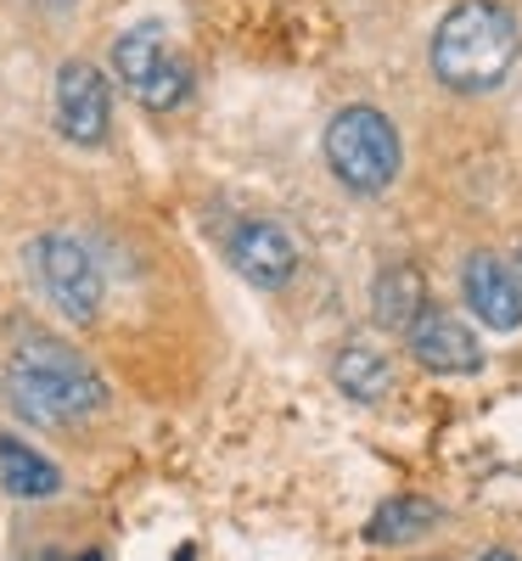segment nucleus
I'll return each instance as SVG.
<instances>
[{
    "label": "nucleus",
    "mask_w": 522,
    "mask_h": 561,
    "mask_svg": "<svg viewBox=\"0 0 522 561\" xmlns=\"http://www.w3.org/2000/svg\"><path fill=\"white\" fill-rule=\"evenodd\" d=\"M478 561H522V556H511V550H484Z\"/></svg>",
    "instance_id": "4468645a"
},
{
    "label": "nucleus",
    "mask_w": 522,
    "mask_h": 561,
    "mask_svg": "<svg viewBox=\"0 0 522 561\" xmlns=\"http://www.w3.org/2000/svg\"><path fill=\"white\" fill-rule=\"evenodd\" d=\"M29 270H34V287L45 293V304H57L63 320L73 325H90L102 314V298H107V280H102V264L79 237L68 230H45V237L29 242Z\"/></svg>",
    "instance_id": "20e7f679"
},
{
    "label": "nucleus",
    "mask_w": 522,
    "mask_h": 561,
    "mask_svg": "<svg viewBox=\"0 0 522 561\" xmlns=\"http://www.w3.org/2000/svg\"><path fill=\"white\" fill-rule=\"evenodd\" d=\"M405 343H410V359H416L421 370H433V377H472V370H484L478 337H472L455 314H444V309H433V304L410 320Z\"/></svg>",
    "instance_id": "6e6552de"
},
{
    "label": "nucleus",
    "mask_w": 522,
    "mask_h": 561,
    "mask_svg": "<svg viewBox=\"0 0 522 561\" xmlns=\"http://www.w3.org/2000/svg\"><path fill=\"white\" fill-rule=\"evenodd\" d=\"M326 163L354 197H383L388 185L399 180V163H405L394 118L365 107V102L343 107L338 118L326 124Z\"/></svg>",
    "instance_id": "7ed1b4c3"
},
{
    "label": "nucleus",
    "mask_w": 522,
    "mask_h": 561,
    "mask_svg": "<svg viewBox=\"0 0 522 561\" xmlns=\"http://www.w3.org/2000/svg\"><path fill=\"white\" fill-rule=\"evenodd\" d=\"M113 73L147 113H174L192 96V62H185L158 28H129L113 39Z\"/></svg>",
    "instance_id": "39448f33"
},
{
    "label": "nucleus",
    "mask_w": 522,
    "mask_h": 561,
    "mask_svg": "<svg viewBox=\"0 0 522 561\" xmlns=\"http://www.w3.org/2000/svg\"><path fill=\"white\" fill-rule=\"evenodd\" d=\"M522 57V23L511 7L500 0H461L450 7L433 28V45H427V62H433V79L455 96H489L511 79Z\"/></svg>",
    "instance_id": "f03ea898"
},
{
    "label": "nucleus",
    "mask_w": 522,
    "mask_h": 561,
    "mask_svg": "<svg viewBox=\"0 0 522 561\" xmlns=\"http://www.w3.org/2000/svg\"><path fill=\"white\" fill-rule=\"evenodd\" d=\"M73 561H102V550H84V556H73Z\"/></svg>",
    "instance_id": "2eb2a0df"
},
{
    "label": "nucleus",
    "mask_w": 522,
    "mask_h": 561,
    "mask_svg": "<svg viewBox=\"0 0 522 561\" xmlns=\"http://www.w3.org/2000/svg\"><path fill=\"white\" fill-rule=\"evenodd\" d=\"M461 298L466 309L478 314L489 332H517L522 325V280L506 259L495 253H472L466 270H461Z\"/></svg>",
    "instance_id": "1a4fd4ad"
},
{
    "label": "nucleus",
    "mask_w": 522,
    "mask_h": 561,
    "mask_svg": "<svg viewBox=\"0 0 522 561\" xmlns=\"http://www.w3.org/2000/svg\"><path fill=\"white\" fill-rule=\"evenodd\" d=\"M433 528H439V505H433V500L394 494V500L371 517V545H410V539L433 534Z\"/></svg>",
    "instance_id": "ddd939ff"
},
{
    "label": "nucleus",
    "mask_w": 522,
    "mask_h": 561,
    "mask_svg": "<svg viewBox=\"0 0 522 561\" xmlns=\"http://www.w3.org/2000/svg\"><path fill=\"white\" fill-rule=\"evenodd\" d=\"M0 489L12 500H52L63 489V472L39 449H29L23 438L0 433Z\"/></svg>",
    "instance_id": "9d476101"
},
{
    "label": "nucleus",
    "mask_w": 522,
    "mask_h": 561,
    "mask_svg": "<svg viewBox=\"0 0 522 561\" xmlns=\"http://www.w3.org/2000/svg\"><path fill=\"white\" fill-rule=\"evenodd\" d=\"M225 259H230V270L242 275V280H253V287H287V280L298 275V248H293V237H287L281 225H270V219L230 225Z\"/></svg>",
    "instance_id": "0eeeda50"
},
{
    "label": "nucleus",
    "mask_w": 522,
    "mask_h": 561,
    "mask_svg": "<svg viewBox=\"0 0 522 561\" xmlns=\"http://www.w3.org/2000/svg\"><path fill=\"white\" fill-rule=\"evenodd\" d=\"M427 309V280L416 264H388L383 275H376L371 287V314L376 325H388V332H410V320Z\"/></svg>",
    "instance_id": "9b49d317"
},
{
    "label": "nucleus",
    "mask_w": 522,
    "mask_h": 561,
    "mask_svg": "<svg viewBox=\"0 0 522 561\" xmlns=\"http://www.w3.org/2000/svg\"><path fill=\"white\" fill-rule=\"evenodd\" d=\"M331 377H338V388L360 404H376V399H388L394 393V365L388 354H376L371 343H349L338 354V365H331Z\"/></svg>",
    "instance_id": "f8f14e48"
},
{
    "label": "nucleus",
    "mask_w": 522,
    "mask_h": 561,
    "mask_svg": "<svg viewBox=\"0 0 522 561\" xmlns=\"http://www.w3.org/2000/svg\"><path fill=\"white\" fill-rule=\"evenodd\" d=\"M0 393L34 427H73V421H90L107 404V382L97 377V365L45 332H23L7 348Z\"/></svg>",
    "instance_id": "f257e3e1"
},
{
    "label": "nucleus",
    "mask_w": 522,
    "mask_h": 561,
    "mask_svg": "<svg viewBox=\"0 0 522 561\" xmlns=\"http://www.w3.org/2000/svg\"><path fill=\"white\" fill-rule=\"evenodd\" d=\"M52 107H57V129L73 147H102L107 124H113V84L97 62H63Z\"/></svg>",
    "instance_id": "423d86ee"
}]
</instances>
